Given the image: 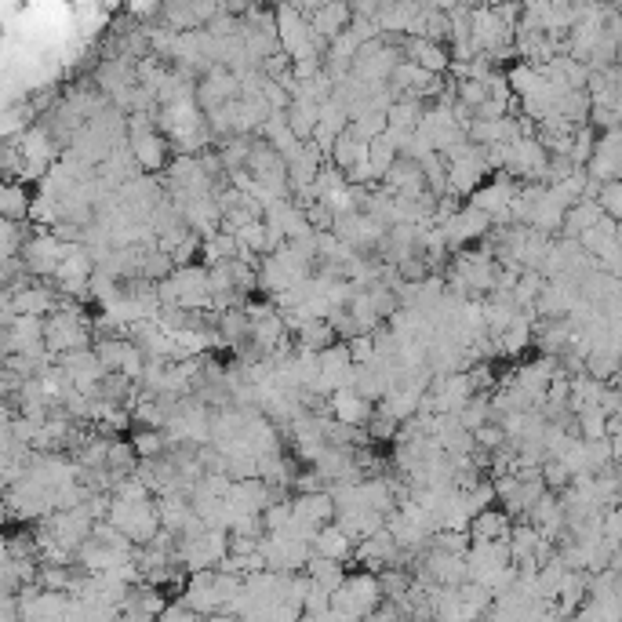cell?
Returning a JSON list of instances; mask_svg holds the SVG:
<instances>
[{"label":"cell","mask_w":622,"mask_h":622,"mask_svg":"<svg viewBox=\"0 0 622 622\" xmlns=\"http://www.w3.org/2000/svg\"><path fill=\"white\" fill-rule=\"evenodd\" d=\"M441 230H444V241H448V251H466V244H473L477 237H484V233L492 230V219L481 208L466 204L452 222H444Z\"/></svg>","instance_id":"cell-1"},{"label":"cell","mask_w":622,"mask_h":622,"mask_svg":"<svg viewBox=\"0 0 622 622\" xmlns=\"http://www.w3.org/2000/svg\"><path fill=\"white\" fill-rule=\"evenodd\" d=\"M328 412H332L335 422L350 426V430H364V426H372V419H375L372 401H364V397L357 390H339V393H332V401H328Z\"/></svg>","instance_id":"cell-2"},{"label":"cell","mask_w":622,"mask_h":622,"mask_svg":"<svg viewBox=\"0 0 622 622\" xmlns=\"http://www.w3.org/2000/svg\"><path fill=\"white\" fill-rule=\"evenodd\" d=\"M291 510H295V521L313 528V532H321L328 524L339 517V506H335L332 492H317V495H295L291 499Z\"/></svg>","instance_id":"cell-3"},{"label":"cell","mask_w":622,"mask_h":622,"mask_svg":"<svg viewBox=\"0 0 622 622\" xmlns=\"http://www.w3.org/2000/svg\"><path fill=\"white\" fill-rule=\"evenodd\" d=\"M401 51L408 55V62H415L419 70L433 73V77H441L444 70H452V51L444 48V44H433L426 37H404Z\"/></svg>","instance_id":"cell-4"},{"label":"cell","mask_w":622,"mask_h":622,"mask_svg":"<svg viewBox=\"0 0 622 622\" xmlns=\"http://www.w3.org/2000/svg\"><path fill=\"white\" fill-rule=\"evenodd\" d=\"M131 153H135V164L142 171H161L168 164V139H164L161 131H146V135H131L128 139Z\"/></svg>","instance_id":"cell-5"},{"label":"cell","mask_w":622,"mask_h":622,"mask_svg":"<svg viewBox=\"0 0 622 622\" xmlns=\"http://www.w3.org/2000/svg\"><path fill=\"white\" fill-rule=\"evenodd\" d=\"M313 553H317V557H328V561L346 564V561H353L357 542L342 532L339 524H328V528H321V532H317V539H313Z\"/></svg>","instance_id":"cell-6"},{"label":"cell","mask_w":622,"mask_h":622,"mask_svg":"<svg viewBox=\"0 0 622 622\" xmlns=\"http://www.w3.org/2000/svg\"><path fill=\"white\" fill-rule=\"evenodd\" d=\"M510 513L506 510H484L481 517H473L470 539L473 542H510Z\"/></svg>","instance_id":"cell-7"},{"label":"cell","mask_w":622,"mask_h":622,"mask_svg":"<svg viewBox=\"0 0 622 622\" xmlns=\"http://www.w3.org/2000/svg\"><path fill=\"white\" fill-rule=\"evenodd\" d=\"M0 208H4V222H30V186L26 182H4L0 190Z\"/></svg>","instance_id":"cell-8"},{"label":"cell","mask_w":622,"mask_h":622,"mask_svg":"<svg viewBox=\"0 0 622 622\" xmlns=\"http://www.w3.org/2000/svg\"><path fill=\"white\" fill-rule=\"evenodd\" d=\"M368 161V142H361L353 131H346V135H339V142H335L332 150V164L342 171V175H350L353 168H361V164Z\"/></svg>","instance_id":"cell-9"},{"label":"cell","mask_w":622,"mask_h":622,"mask_svg":"<svg viewBox=\"0 0 622 622\" xmlns=\"http://www.w3.org/2000/svg\"><path fill=\"white\" fill-rule=\"evenodd\" d=\"M306 575H310L313 586H321V590H328V593H339L342 586H346V579H350L339 561H328V557H317V553H313Z\"/></svg>","instance_id":"cell-10"},{"label":"cell","mask_w":622,"mask_h":622,"mask_svg":"<svg viewBox=\"0 0 622 622\" xmlns=\"http://www.w3.org/2000/svg\"><path fill=\"white\" fill-rule=\"evenodd\" d=\"M350 131L361 142H368V146H372L375 139H382V135L390 131V117H386V113H379V110H372V113H364V117H357V121L350 124Z\"/></svg>","instance_id":"cell-11"},{"label":"cell","mask_w":622,"mask_h":622,"mask_svg":"<svg viewBox=\"0 0 622 622\" xmlns=\"http://www.w3.org/2000/svg\"><path fill=\"white\" fill-rule=\"evenodd\" d=\"M397 161H401V153H397V146H393L386 135H382V139H375L372 146H368V164L375 168V175H379V179H386V175H390V168Z\"/></svg>","instance_id":"cell-12"},{"label":"cell","mask_w":622,"mask_h":622,"mask_svg":"<svg viewBox=\"0 0 622 622\" xmlns=\"http://www.w3.org/2000/svg\"><path fill=\"white\" fill-rule=\"evenodd\" d=\"M157 622H208V619H204V615H197V612H190L186 604H168V608H164V615Z\"/></svg>","instance_id":"cell-13"}]
</instances>
